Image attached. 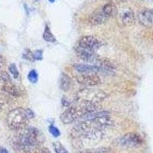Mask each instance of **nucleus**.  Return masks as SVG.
I'll list each match as a JSON object with an SVG mask.
<instances>
[{"label":"nucleus","mask_w":153,"mask_h":153,"mask_svg":"<svg viewBox=\"0 0 153 153\" xmlns=\"http://www.w3.org/2000/svg\"><path fill=\"white\" fill-rule=\"evenodd\" d=\"M45 142V136L35 127H28L18 131L15 136L14 146L19 151L26 153L33 146H41Z\"/></svg>","instance_id":"1"},{"label":"nucleus","mask_w":153,"mask_h":153,"mask_svg":"<svg viewBox=\"0 0 153 153\" xmlns=\"http://www.w3.org/2000/svg\"><path fill=\"white\" fill-rule=\"evenodd\" d=\"M34 117L35 113L31 110L28 108L18 107L9 111L6 117V123L9 129L18 132L26 128L30 120Z\"/></svg>","instance_id":"2"},{"label":"nucleus","mask_w":153,"mask_h":153,"mask_svg":"<svg viewBox=\"0 0 153 153\" xmlns=\"http://www.w3.org/2000/svg\"><path fill=\"white\" fill-rule=\"evenodd\" d=\"M98 104L75 103L74 105L68 106L66 110L60 116V120L64 124H71L76 120L92 112L97 111Z\"/></svg>","instance_id":"3"},{"label":"nucleus","mask_w":153,"mask_h":153,"mask_svg":"<svg viewBox=\"0 0 153 153\" xmlns=\"http://www.w3.org/2000/svg\"><path fill=\"white\" fill-rule=\"evenodd\" d=\"M107 97V94L100 89L85 87L76 93L74 103L98 104Z\"/></svg>","instance_id":"4"},{"label":"nucleus","mask_w":153,"mask_h":153,"mask_svg":"<svg viewBox=\"0 0 153 153\" xmlns=\"http://www.w3.org/2000/svg\"><path fill=\"white\" fill-rule=\"evenodd\" d=\"M102 46V42L96 37L92 35H85L79 39L76 48L82 50L97 53Z\"/></svg>","instance_id":"5"},{"label":"nucleus","mask_w":153,"mask_h":153,"mask_svg":"<svg viewBox=\"0 0 153 153\" xmlns=\"http://www.w3.org/2000/svg\"><path fill=\"white\" fill-rule=\"evenodd\" d=\"M120 146L123 147H139L143 143V139L137 132H129L119 139Z\"/></svg>","instance_id":"6"},{"label":"nucleus","mask_w":153,"mask_h":153,"mask_svg":"<svg viewBox=\"0 0 153 153\" xmlns=\"http://www.w3.org/2000/svg\"><path fill=\"white\" fill-rule=\"evenodd\" d=\"M79 84L87 87H93L101 84V78L97 74H80L75 76Z\"/></svg>","instance_id":"7"},{"label":"nucleus","mask_w":153,"mask_h":153,"mask_svg":"<svg viewBox=\"0 0 153 153\" xmlns=\"http://www.w3.org/2000/svg\"><path fill=\"white\" fill-rule=\"evenodd\" d=\"M138 21L146 28H153V9H143L137 16Z\"/></svg>","instance_id":"8"},{"label":"nucleus","mask_w":153,"mask_h":153,"mask_svg":"<svg viewBox=\"0 0 153 153\" xmlns=\"http://www.w3.org/2000/svg\"><path fill=\"white\" fill-rule=\"evenodd\" d=\"M120 22L124 26H131L136 22V16L130 8H123L118 13Z\"/></svg>","instance_id":"9"},{"label":"nucleus","mask_w":153,"mask_h":153,"mask_svg":"<svg viewBox=\"0 0 153 153\" xmlns=\"http://www.w3.org/2000/svg\"><path fill=\"white\" fill-rule=\"evenodd\" d=\"M74 68L80 74H97L102 73V70L99 66L95 65H86V64H74Z\"/></svg>","instance_id":"10"},{"label":"nucleus","mask_w":153,"mask_h":153,"mask_svg":"<svg viewBox=\"0 0 153 153\" xmlns=\"http://www.w3.org/2000/svg\"><path fill=\"white\" fill-rule=\"evenodd\" d=\"M2 91L11 97H19L22 95L21 89L13 84L12 82H9V83L2 84Z\"/></svg>","instance_id":"11"},{"label":"nucleus","mask_w":153,"mask_h":153,"mask_svg":"<svg viewBox=\"0 0 153 153\" xmlns=\"http://www.w3.org/2000/svg\"><path fill=\"white\" fill-rule=\"evenodd\" d=\"M108 19L109 18L104 14L102 9H100V10L94 12L93 14L89 16L88 22L91 25H99L106 22Z\"/></svg>","instance_id":"12"},{"label":"nucleus","mask_w":153,"mask_h":153,"mask_svg":"<svg viewBox=\"0 0 153 153\" xmlns=\"http://www.w3.org/2000/svg\"><path fill=\"white\" fill-rule=\"evenodd\" d=\"M102 11L104 12V14L107 16L109 19L113 18L118 14V11H117V6L114 5L113 2H109V3L105 4L102 8Z\"/></svg>","instance_id":"13"},{"label":"nucleus","mask_w":153,"mask_h":153,"mask_svg":"<svg viewBox=\"0 0 153 153\" xmlns=\"http://www.w3.org/2000/svg\"><path fill=\"white\" fill-rule=\"evenodd\" d=\"M60 88L64 91H68L71 90L72 86V81L66 74L63 73L60 77L59 80Z\"/></svg>","instance_id":"14"},{"label":"nucleus","mask_w":153,"mask_h":153,"mask_svg":"<svg viewBox=\"0 0 153 153\" xmlns=\"http://www.w3.org/2000/svg\"><path fill=\"white\" fill-rule=\"evenodd\" d=\"M12 102V97L5 93H0V111L6 110L11 106Z\"/></svg>","instance_id":"15"},{"label":"nucleus","mask_w":153,"mask_h":153,"mask_svg":"<svg viewBox=\"0 0 153 153\" xmlns=\"http://www.w3.org/2000/svg\"><path fill=\"white\" fill-rule=\"evenodd\" d=\"M43 39L45 42H49V43H55L57 42V39H56L55 36L53 35L52 31L51 30L50 27L48 26V25H46L45 30H44Z\"/></svg>","instance_id":"16"},{"label":"nucleus","mask_w":153,"mask_h":153,"mask_svg":"<svg viewBox=\"0 0 153 153\" xmlns=\"http://www.w3.org/2000/svg\"><path fill=\"white\" fill-rule=\"evenodd\" d=\"M26 153H51V152L49 151L48 149L45 148V147L42 146V145H41V146H33Z\"/></svg>","instance_id":"17"},{"label":"nucleus","mask_w":153,"mask_h":153,"mask_svg":"<svg viewBox=\"0 0 153 153\" xmlns=\"http://www.w3.org/2000/svg\"><path fill=\"white\" fill-rule=\"evenodd\" d=\"M83 153H113V152L110 148H107V147H100V148L89 149Z\"/></svg>","instance_id":"18"},{"label":"nucleus","mask_w":153,"mask_h":153,"mask_svg":"<svg viewBox=\"0 0 153 153\" xmlns=\"http://www.w3.org/2000/svg\"><path fill=\"white\" fill-rule=\"evenodd\" d=\"M53 148L56 153H69L65 146H63L59 142H56L53 143Z\"/></svg>","instance_id":"19"},{"label":"nucleus","mask_w":153,"mask_h":153,"mask_svg":"<svg viewBox=\"0 0 153 153\" xmlns=\"http://www.w3.org/2000/svg\"><path fill=\"white\" fill-rule=\"evenodd\" d=\"M0 81L2 82L3 84L5 83H9V82H12V79L10 77V75L9 73L4 71H0Z\"/></svg>","instance_id":"20"},{"label":"nucleus","mask_w":153,"mask_h":153,"mask_svg":"<svg viewBox=\"0 0 153 153\" xmlns=\"http://www.w3.org/2000/svg\"><path fill=\"white\" fill-rule=\"evenodd\" d=\"M28 79L31 83L35 84L38 82V74L35 70H31V71L28 74Z\"/></svg>","instance_id":"21"},{"label":"nucleus","mask_w":153,"mask_h":153,"mask_svg":"<svg viewBox=\"0 0 153 153\" xmlns=\"http://www.w3.org/2000/svg\"><path fill=\"white\" fill-rule=\"evenodd\" d=\"M9 71L15 79H18L19 77V72L17 67L15 64H11L9 66Z\"/></svg>","instance_id":"22"},{"label":"nucleus","mask_w":153,"mask_h":153,"mask_svg":"<svg viewBox=\"0 0 153 153\" xmlns=\"http://www.w3.org/2000/svg\"><path fill=\"white\" fill-rule=\"evenodd\" d=\"M48 130L49 132H50L54 138H57L58 136H60V135H61V132H60L59 129H57L56 126H54L53 124H51V125L49 126Z\"/></svg>","instance_id":"23"},{"label":"nucleus","mask_w":153,"mask_h":153,"mask_svg":"<svg viewBox=\"0 0 153 153\" xmlns=\"http://www.w3.org/2000/svg\"><path fill=\"white\" fill-rule=\"evenodd\" d=\"M34 59L35 60H42L43 58V52H42V50H37L35 51V52L33 53Z\"/></svg>","instance_id":"24"},{"label":"nucleus","mask_w":153,"mask_h":153,"mask_svg":"<svg viewBox=\"0 0 153 153\" xmlns=\"http://www.w3.org/2000/svg\"><path fill=\"white\" fill-rule=\"evenodd\" d=\"M5 66V60L2 56H0V71Z\"/></svg>","instance_id":"25"},{"label":"nucleus","mask_w":153,"mask_h":153,"mask_svg":"<svg viewBox=\"0 0 153 153\" xmlns=\"http://www.w3.org/2000/svg\"><path fill=\"white\" fill-rule=\"evenodd\" d=\"M0 153H9V152L6 149L2 147V146H0Z\"/></svg>","instance_id":"26"},{"label":"nucleus","mask_w":153,"mask_h":153,"mask_svg":"<svg viewBox=\"0 0 153 153\" xmlns=\"http://www.w3.org/2000/svg\"><path fill=\"white\" fill-rule=\"evenodd\" d=\"M48 1H49V2H54L55 0H48Z\"/></svg>","instance_id":"27"},{"label":"nucleus","mask_w":153,"mask_h":153,"mask_svg":"<svg viewBox=\"0 0 153 153\" xmlns=\"http://www.w3.org/2000/svg\"><path fill=\"white\" fill-rule=\"evenodd\" d=\"M116 1H125V0H116Z\"/></svg>","instance_id":"28"}]
</instances>
